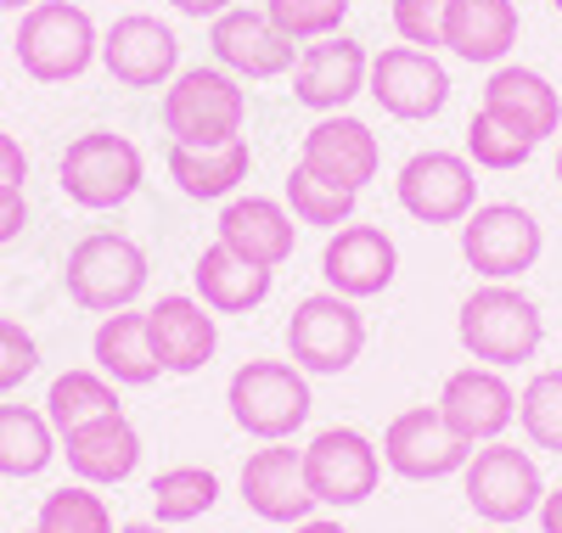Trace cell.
<instances>
[{
  "label": "cell",
  "mask_w": 562,
  "mask_h": 533,
  "mask_svg": "<svg viewBox=\"0 0 562 533\" xmlns=\"http://www.w3.org/2000/svg\"><path fill=\"white\" fill-rule=\"evenodd\" d=\"M34 533H113V511L90 483H63L40 500Z\"/></svg>",
  "instance_id": "obj_33"
},
{
  "label": "cell",
  "mask_w": 562,
  "mask_h": 533,
  "mask_svg": "<svg viewBox=\"0 0 562 533\" xmlns=\"http://www.w3.org/2000/svg\"><path fill=\"white\" fill-rule=\"evenodd\" d=\"M90 360L97 371L119 387H147L164 376L158 354H153V331H147V309H119V315H102L97 337H90Z\"/></svg>",
  "instance_id": "obj_26"
},
{
  "label": "cell",
  "mask_w": 562,
  "mask_h": 533,
  "mask_svg": "<svg viewBox=\"0 0 562 533\" xmlns=\"http://www.w3.org/2000/svg\"><path fill=\"white\" fill-rule=\"evenodd\" d=\"M551 7H557V12H562V0H551Z\"/></svg>",
  "instance_id": "obj_48"
},
{
  "label": "cell",
  "mask_w": 562,
  "mask_h": 533,
  "mask_svg": "<svg viewBox=\"0 0 562 533\" xmlns=\"http://www.w3.org/2000/svg\"><path fill=\"white\" fill-rule=\"evenodd\" d=\"M147 248L124 230H90L68 248L63 281H68V298L90 315H119L130 309L140 293H147Z\"/></svg>",
  "instance_id": "obj_5"
},
{
  "label": "cell",
  "mask_w": 562,
  "mask_h": 533,
  "mask_svg": "<svg viewBox=\"0 0 562 533\" xmlns=\"http://www.w3.org/2000/svg\"><path fill=\"white\" fill-rule=\"evenodd\" d=\"M299 163L321 180L344 185V191H360V185L378 180L383 147H378V135H371V124H360L355 113H321L304 135V147H299Z\"/></svg>",
  "instance_id": "obj_19"
},
{
  "label": "cell",
  "mask_w": 562,
  "mask_h": 533,
  "mask_svg": "<svg viewBox=\"0 0 562 533\" xmlns=\"http://www.w3.org/2000/svg\"><path fill=\"white\" fill-rule=\"evenodd\" d=\"M119 410V382H108L102 371H63L52 387H45V421L57 427V439L97 416Z\"/></svg>",
  "instance_id": "obj_30"
},
{
  "label": "cell",
  "mask_w": 562,
  "mask_h": 533,
  "mask_svg": "<svg viewBox=\"0 0 562 533\" xmlns=\"http://www.w3.org/2000/svg\"><path fill=\"white\" fill-rule=\"evenodd\" d=\"M434 410L445 416V427L456 432L467 450H479V444L506 439V427L518 421V387H512L495 365L473 360V365H461V371L445 376Z\"/></svg>",
  "instance_id": "obj_12"
},
{
  "label": "cell",
  "mask_w": 562,
  "mask_h": 533,
  "mask_svg": "<svg viewBox=\"0 0 562 533\" xmlns=\"http://www.w3.org/2000/svg\"><path fill=\"white\" fill-rule=\"evenodd\" d=\"M119 533H169V528H164V522H124Z\"/></svg>",
  "instance_id": "obj_44"
},
{
  "label": "cell",
  "mask_w": 562,
  "mask_h": 533,
  "mask_svg": "<svg viewBox=\"0 0 562 533\" xmlns=\"http://www.w3.org/2000/svg\"><path fill=\"white\" fill-rule=\"evenodd\" d=\"M40 371V343L34 331H23L18 320L0 315V394H18V387Z\"/></svg>",
  "instance_id": "obj_38"
},
{
  "label": "cell",
  "mask_w": 562,
  "mask_h": 533,
  "mask_svg": "<svg viewBox=\"0 0 562 533\" xmlns=\"http://www.w3.org/2000/svg\"><path fill=\"white\" fill-rule=\"evenodd\" d=\"M63 455L57 427L34 405H0V477H40Z\"/></svg>",
  "instance_id": "obj_29"
},
{
  "label": "cell",
  "mask_w": 562,
  "mask_h": 533,
  "mask_svg": "<svg viewBox=\"0 0 562 533\" xmlns=\"http://www.w3.org/2000/svg\"><path fill=\"white\" fill-rule=\"evenodd\" d=\"M484 113H495L501 124H512L524 140H540L557 135L562 124V95L557 84L540 73V68H524V63H501L484 84Z\"/></svg>",
  "instance_id": "obj_24"
},
{
  "label": "cell",
  "mask_w": 562,
  "mask_h": 533,
  "mask_svg": "<svg viewBox=\"0 0 562 533\" xmlns=\"http://www.w3.org/2000/svg\"><path fill=\"white\" fill-rule=\"evenodd\" d=\"M461 489H467V506H473L490 528H512V522H529L546 500V477L535 466L529 450L518 444H479L461 466Z\"/></svg>",
  "instance_id": "obj_7"
},
{
  "label": "cell",
  "mask_w": 562,
  "mask_h": 533,
  "mask_svg": "<svg viewBox=\"0 0 562 533\" xmlns=\"http://www.w3.org/2000/svg\"><path fill=\"white\" fill-rule=\"evenodd\" d=\"M557 180H562V152H557Z\"/></svg>",
  "instance_id": "obj_47"
},
{
  "label": "cell",
  "mask_w": 562,
  "mask_h": 533,
  "mask_svg": "<svg viewBox=\"0 0 562 533\" xmlns=\"http://www.w3.org/2000/svg\"><path fill=\"white\" fill-rule=\"evenodd\" d=\"M366 349V315L355 309V298L338 293H310L293 304L288 320V360L304 376H344Z\"/></svg>",
  "instance_id": "obj_9"
},
{
  "label": "cell",
  "mask_w": 562,
  "mask_h": 533,
  "mask_svg": "<svg viewBox=\"0 0 562 533\" xmlns=\"http://www.w3.org/2000/svg\"><path fill=\"white\" fill-rule=\"evenodd\" d=\"M394 197L416 225H461L479 208V180L467 152H416L394 174Z\"/></svg>",
  "instance_id": "obj_11"
},
{
  "label": "cell",
  "mask_w": 562,
  "mask_h": 533,
  "mask_svg": "<svg viewBox=\"0 0 562 533\" xmlns=\"http://www.w3.org/2000/svg\"><path fill=\"white\" fill-rule=\"evenodd\" d=\"M445 12H450V0H394V34L405 45H416V52H439Z\"/></svg>",
  "instance_id": "obj_37"
},
{
  "label": "cell",
  "mask_w": 562,
  "mask_h": 533,
  "mask_svg": "<svg viewBox=\"0 0 562 533\" xmlns=\"http://www.w3.org/2000/svg\"><path fill=\"white\" fill-rule=\"evenodd\" d=\"M243 506L276 528H293V522L315 517V495L304 483V450H293V444L254 450L243 461Z\"/></svg>",
  "instance_id": "obj_20"
},
{
  "label": "cell",
  "mask_w": 562,
  "mask_h": 533,
  "mask_svg": "<svg viewBox=\"0 0 562 533\" xmlns=\"http://www.w3.org/2000/svg\"><path fill=\"white\" fill-rule=\"evenodd\" d=\"M29 7H40V0H0V12H29Z\"/></svg>",
  "instance_id": "obj_45"
},
{
  "label": "cell",
  "mask_w": 562,
  "mask_h": 533,
  "mask_svg": "<svg viewBox=\"0 0 562 533\" xmlns=\"http://www.w3.org/2000/svg\"><path fill=\"white\" fill-rule=\"evenodd\" d=\"M214 500H220V477L209 466H169L153 477V522H164V528L209 517Z\"/></svg>",
  "instance_id": "obj_31"
},
{
  "label": "cell",
  "mask_w": 562,
  "mask_h": 533,
  "mask_svg": "<svg viewBox=\"0 0 562 533\" xmlns=\"http://www.w3.org/2000/svg\"><path fill=\"white\" fill-rule=\"evenodd\" d=\"M140 180H147V158L130 135L119 129H85L68 140V152L57 163V185L74 208H90V214H108V208H124Z\"/></svg>",
  "instance_id": "obj_6"
},
{
  "label": "cell",
  "mask_w": 562,
  "mask_h": 533,
  "mask_svg": "<svg viewBox=\"0 0 562 533\" xmlns=\"http://www.w3.org/2000/svg\"><path fill=\"white\" fill-rule=\"evenodd\" d=\"M164 129L175 135V147H225V140H243L248 124V90L237 73L214 68H180L164 84Z\"/></svg>",
  "instance_id": "obj_2"
},
{
  "label": "cell",
  "mask_w": 562,
  "mask_h": 533,
  "mask_svg": "<svg viewBox=\"0 0 562 533\" xmlns=\"http://www.w3.org/2000/svg\"><path fill=\"white\" fill-rule=\"evenodd\" d=\"M265 18L293 45H310V39H326L344 29L349 0H265Z\"/></svg>",
  "instance_id": "obj_36"
},
{
  "label": "cell",
  "mask_w": 562,
  "mask_h": 533,
  "mask_svg": "<svg viewBox=\"0 0 562 533\" xmlns=\"http://www.w3.org/2000/svg\"><path fill=\"white\" fill-rule=\"evenodd\" d=\"M540 533H562V483L557 489H546V500H540Z\"/></svg>",
  "instance_id": "obj_42"
},
{
  "label": "cell",
  "mask_w": 562,
  "mask_h": 533,
  "mask_svg": "<svg viewBox=\"0 0 562 533\" xmlns=\"http://www.w3.org/2000/svg\"><path fill=\"white\" fill-rule=\"evenodd\" d=\"M147 331H153V354L164 365V376H198L214 349H220V320L203 298L169 293L147 309Z\"/></svg>",
  "instance_id": "obj_21"
},
{
  "label": "cell",
  "mask_w": 562,
  "mask_h": 533,
  "mask_svg": "<svg viewBox=\"0 0 562 533\" xmlns=\"http://www.w3.org/2000/svg\"><path fill=\"white\" fill-rule=\"evenodd\" d=\"M220 241L259 270H281L299 248V219L276 197H231L220 208Z\"/></svg>",
  "instance_id": "obj_23"
},
{
  "label": "cell",
  "mask_w": 562,
  "mask_h": 533,
  "mask_svg": "<svg viewBox=\"0 0 562 533\" xmlns=\"http://www.w3.org/2000/svg\"><path fill=\"white\" fill-rule=\"evenodd\" d=\"M535 158V140H524L512 124H501L495 113H473L467 124V163L473 169H490V174H506V169H524Z\"/></svg>",
  "instance_id": "obj_35"
},
{
  "label": "cell",
  "mask_w": 562,
  "mask_h": 533,
  "mask_svg": "<svg viewBox=\"0 0 562 533\" xmlns=\"http://www.w3.org/2000/svg\"><path fill=\"white\" fill-rule=\"evenodd\" d=\"M546 253V230L518 203H479L461 219V259L484 281H524Z\"/></svg>",
  "instance_id": "obj_8"
},
{
  "label": "cell",
  "mask_w": 562,
  "mask_h": 533,
  "mask_svg": "<svg viewBox=\"0 0 562 533\" xmlns=\"http://www.w3.org/2000/svg\"><path fill=\"white\" fill-rule=\"evenodd\" d=\"M12 52L34 84H68L90 63H102V34L90 23V12L74 7V0H40V7L23 12Z\"/></svg>",
  "instance_id": "obj_4"
},
{
  "label": "cell",
  "mask_w": 562,
  "mask_h": 533,
  "mask_svg": "<svg viewBox=\"0 0 562 533\" xmlns=\"http://www.w3.org/2000/svg\"><path fill=\"white\" fill-rule=\"evenodd\" d=\"M254 152L248 140H225V147H169V180L180 185V197L192 203H231L237 185L248 180Z\"/></svg>",
  "instance_id": "obj_27"
},
{
  "label": "cell",
  "mask_w": 562,
  "mask_h": 533,
  "mask_svg": "<svg viewBox=\"0 0 562 533\" xmlns=\"http://www.w3.org/2000/svg\"><path fill=\"white\" fill-rule=\"evenodd\" d=\"M192 281H198V298L214 309V315H248L270 298V286H276V270H259L248 259H237L225 248V241H214V248L198 253L192 264Z\"/></svg>",
  "instance_id": "obj_28"
},
{
  "label": "cell",
  "mask_w": 562,
  "mask_h": 533,
  "mask_svg": "<svg viewBox=\"0 0 562 533\" xmlns=\"http://www.w3.org/2000/svg\"><path fill=\"white\" fill-rule=\"evenodd\" d=\"M23 180H29V152L0 129V185H23Z\"/></svg>",
  "instance_id": "obj_40"
},
{
  "label": "cell",
  "mask_w": 562,
  "mask_h": 533,
  "mask_svg": "<svg viewBox=\"0 0 562 533\" xmlns=\"http://www.w3.org/2000/svg\"><path fill=\"white\" fill-rule=\"evenodd\" d=\"M518 45V0H450L445 12V52L461 63L501 68Z\"/></svg>",
  "instance_id": "obj_25"
},
{
  "label": "cell",
  "mask_w": 562,
  "mask_h": 533,
  "mask_svg": "<svg viewBox=\"0 0 562 533\" xmlns=\"http://www.w3.org/2000/svg\"><path fill=\"white\" fill-rule=\"evenodd\" d=\"M518 427L535 450L562 455V371H535L518 394Z\"/></svg>",
  "instance_id": "obj_34"
},
{
  "label": "cell",
  "mask_w": 562,
  "mask_h": 533,
  "mask_svg": "<svg viewBox=\"0 0 562 533\" xmlns=\"http://www.w3.org/2000/svg\"><path fill=\"white\" fill-rule=\"evenodd\" d=\"M366 95L378 102L389 118L422 124V118H439L450 102V73L434 52H416V45H389V52L371 57L366 73Z\"/></svg>",
  "instance_id": "obj_13"
},
{
  "label": "cell",
  "mask_w": 562,
  "mask_h": 533,
  "mask_svg": "<svg viewBox=\"0 0 562 533\" xmlns=\"http://www.w3.org/2000/svg\"><path fill=\"white\" fill-rule=\"evenodd\" d=\"M169 7H175L180 18H198V23L209 18V23H214L220 12H231V0H169Z\"/></svg>",
  "instance_id": "obj_41"
},
{
  "label": "cell",
  "mask_w": 562,
  "mask_h": 533,
  "mask_svg": "<svg viewBox=\"0 0 562 533\" xmlns=\"http://www.w3.org/2000/svg\"><path fill=\"white\" fill-rule=\"evenodd\" d=\"M29 533H34V528H29Z\"/></svg>",
  "instance_id": "obj_49"
},
{
  "label": "cell",
  "mask_w": 562,
  "mask_h": 533,
  "mask_svg": "<svg viewBox=\"0 0 562 533\" xmlns=\"http://www.w3.org/2000/svg\"><path fill=\"white\" fill-rule=\"evenodd\" d=\"M293 533H349L338 517H304V522H293Z\"/></svg>",
  "instance_id": "obj_43"
},
{
  "label": "cell",
  "mask_w": 562,
  "mask_h": 533,
  "mask_svg": "<svg viewBox=\"0 0 562 533\" xmlns=\"http://www.w3.org/2000/svg\"><path fill=\"white\" fill-rule=\"evenodd\" d=\"M378 477H383V450L360 427H321L304 444V483L315 506H333V511L366 506L378 495Z\"/></svg>",
  "instance_id": "obj_10"
},
{
  "label": "cell",
  "mask_w": 562,
  "mask_h": 533,
  "mask_svg": "<svg viewBox=\"0 0 562 533\" xmlns=\"http://www.w3.org/2000/svg\"><path fill=\"white\" fill-rule=\"evenodd\" d=\"M225 405H231V421H237L248 439L288 444L310 421L315 394H310V376L293 360H243L225 382Z\"/></svg>",
  "instance_id": "obj_3"
},
{
  "label": "cell",
  "mask_w": 562,
  "mask_h": 533,
  "mask_svg": "<svg viewBox=\"0 0 562 533\" xmlns=\"http://www.w3.org/2000/svg\"><path fill=\"white\" fill-rule=\"evenodd\" d=\"M321 275H326V293H338V298H378L394 286L400 275V248H394V236L383 225H338L333 236H326V248H321Z\"/></svg>",
  "instance_id": "obj_15"
},
{
  "label": "cell",
  "mask_w": 562,
  "mask_h": 533,
  "mask_svg": "<svg viewBox=\"0 0 562 533\" xmlns=\"http://www.w3.org/2000/svg\"><path fill=\"white\" fill-rule=\"evenodd\" d=\"M355 203H360V191H344V185H333V180H321V174H310L304 163L288 169V208H293L299 225L338 230V225L355 219Z\"/></svg>",
  "instance_id": "obj_32"
},
{
  "label": "cell",
  "mask_w": 562,
  "mask_h": 533,
  "mask_svg": "<svg viewBox=\"0 0 562 533\" xmlns=\"http://www.w3.org/2000/svg\"><path fill=\"white\" fill-rule=\"evenodd\" d=\"M366 73H371V52L349 34H326L310 39L299 63H293V95L310 113H344L355 95H366Z\"/></svg>",
  "instance_id": "obj_18"
},
{
  "label": "cell",
  "mask_w": 562,
  "mask_h": 533,
  "mask_svg": "<svg viewBox=\"0 0 562 533\" xmlns=\"http://www.w3.org/2000/svg\"><path fill=\"white\" fill-rule=\"evenodd\" d=\"M383 466L405 483H439V477H456L467 466V450L456 432L445 427V416L434 405H416V410H400L389 427H383Z\"/></svg>",
  "instance_id": "obj_14"
},
{
  "label": "cell",
  "mask_w": 562,
  "mask_h": 533,
  "mask_svg": "<svg viewBox=\"0 0 562 533\" xmlns=\"http://www.w3.org/2000/svg\"><path fill=\"white\" fill-rule=\"evenodd\" d=\"M63 455H68V472L90 489H113V483H130L135 466H140V432L124 410L113 416H97L74 432H63Z\"/></svg>",
  "instance_id": "obj_22"
},
{
  "label": "cell",
  "mask_w": 562,
  "mask_h": 533,
  "mask_svg": "<svg viewBox=\"0 0 562 533\" xmlns=\"http://www.w3.org/2000/svg\"><path fill=\"white\" fill-rule=\"evenodd\" d=\"M102 68L124 90H164L180 73V39L153 12H124L102 34Z\"/></svg>",
  "instance_id": "obj_16"
},
{
  "label": "cell",
  "mask_w": 562,
  "mask_h": 533,
  "mask_svg": "<svg viewBox=\"0 0 562 533\" xmlns=\"http://www.w3.org/2000/svg\"><path fill=\"white\" fill-rule=\"evenodd\" d=\"M456 337L461 349L473 354L479 365L512 371V365H529L546 343V315L540 304L512 281H484L479 293H467L456 309Z\"/></svg>",
  "instance_id": "obj_1"
},
{
  "label": "cell",
  "mask_w": 562,
  "mask_h": 533,
  "mask_svg": "<svg viewBox=\"0 0 562 533\" xmlns=\"http://www.w3.org/2000/svg\"><path fill=\"white\" fill-rule=\"evenodd\" d=\"M209 45H214V63L237 79H281L293 73L299 63V45L281 34L265 7H231L209 23Z\"/></svg>",
  "instance_id": "obj_17"
},
{
  "label": "cell",
  "mask_w": 562,
  "mask_h": 533,
  "mask_svg": "<svg viewBox=\"0 0 562 533\" xmlns=\"http://www.w3.org/2000/svg\"><path fill=\"white\" fill-rule=\"evenodd\" d=\"M23 230H29V197H23V185H0V248L18 241Z\"/></svg>",
  "instance_id": "obj_39"
},
{
  "label": "cell",
  "mask_w": 562,
  "mask_h": 533,
  "mask_svg": "<svg viewBox=\"0 0 562 533\" xmlns=\"http://www.w3.org/2000/svg\"><path fill=\"white\" fill-rule=\"evenodd\" d=\"M473 533H501V528H473Z\"/></svg>",
  "instance_id": "obj_46"
}]
</instances>
